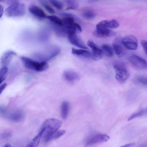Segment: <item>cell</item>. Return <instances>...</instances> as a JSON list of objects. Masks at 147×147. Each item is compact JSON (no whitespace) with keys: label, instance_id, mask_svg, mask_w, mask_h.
Masks as SVG:
<instances>
[{"label":"cell","instance_id":"cell-1","mask_svg":"<svg viewBox=\"0 0 147 147\" xmlns=\"http://www.w3.org/2000/svg\"><path fill=\"white\" fill-rule=\"evenodd\" d=\"M61 49L57 46H49L42 51L35 53L34 57L40 62H46L58 55L60 53Z\"/></svg>","mask_w":147,"mask_h":147},{"label":"cell","instance_id":"cell-2","mask_svg":"<svg viewBox=\"0 0 147 147\" xmlns=\"http://www.w3.org/2000/svg\"><path fill=\"white\" fill-rule=\"evenodd\" d=\"M62 124L60 120L55 118H49L43 123L41 128L45 129L43 138L46 137L59 130Z\"/></svg>","mask_w":147,"mask_h":147},{"label":"cell","instance_id":"cell-3","mask_svg":"<svg viewBox=\"0 0 147 147\" xmlns=\"http://www.w3.org/2000/svg\"><path fill=\"white\" fill-rule=\"evenodd\" d=\"M115 78L120 83H124L130 76V74L125 64L122 62H115L113 65Z\"/></svg>","mask_w":147,"mask_h":147},{"label":"cell","instance_id":"cell-4","mask_svg":"<svg viewBox=\"0 0 147 147\" xmlns=\"http://www.w3.org/2000/svg\"><path fill=\"white\" fill-rule=\"evenodd\" d=\"M20 58L25 67L29 69L41 71L46 70L49 67L46 62H39L25 56Z\"/></svg>","mask_w":147,"mask_h":147},{"label":"cell","instance_id":"cell-5","mask_svg":"<svg viewBox=\"0 0 147 147\" xmlns=\"http://www.w3.org/2000/svg\"><path fill=\"white\" fill-rule=\"evenodd\" d=\"M26 12L25 4L18 1L9 5L5 11L6 15L10 17L22 16L25 14Z\"/></svg>","mask_w":147,"mask_h":147},{"label":"cell","instance_id":"cell-6","mask_svg":"<svg viewBox=\"0 0 147 147\" xmlns=\"http://www.w3.org/2000/svg\"><path fill=\"white\" fill-rule=\"evenodd\" d=\"M130 63L136 67L141 69H147V61L144 58L135 55L128 57Z\"/></svg>","mask_w":147,"mask_h":147},{"label":"cell","instance_id":"cell-7","mask_svg":"<svg viewBox=\"0 0 147 147\" xmlns=\"http://www.w3.org/2000/svg\"><path fill=\"white\" fill-rule=\"evenodd\" d=\"M1 111L6 118L14 122H20L22 120L24 117V114L21 110H14L8 112L4 110H2Z\"/></svg>","mask_w":147,"mask_h":147},{"label":"cell","instance_id":"cell-8","mask_svg":"<svg viewBox=\"0 0 147 147\" xmlns=\"http://www.w3.org/2000/svg\"><path fill=\"white\" fill-rule=\"evenodd\" d=\"M87 45L92 49L91 58L97 61L102 59L103 53L101 49L90 40L88 41Z\"/></svg>","mask_w":147,"mask_h":147},{"label":"cell","instance_id":"cell-9","mask_svg":"<svg viewBox=\"0 0 147 147\" xmlns=\"http://www.w3.org/2000/svg\"><path fill=\"white\" fill-rule=\"evenodd\" d=\"M122 43L124 47L131 50H136L138 46V41L136 38L132 35L125 36L122 39Z\"/></svg>","mask_w":147,"mask_h":147},{"label":"cell","instance_id":"cell-10","mask_svg":"<svg viewBox=\"0 0 147 147\" xmlns=\"http://www.w3.org/2000/svg\"><path fill=\"white\" fill-rule=\"evenodd\" d=\"M109 139V137L106 134H96L92 136L88 140L86 145L88 146L93 145L99 143L106 142Z\"/></svg>","mask_w":147,"mask_h":147},{"label":"cell","instance_id":"cell-11","mask_svg":"<svg viewBox=\"0 0 147 147\" xmlns=\"http://www.w3.org/2000/svg\"><path fill=\"white\" fill-rule=\"evenodd\" d=\"M119 25L118 22L115 20H105L100 22L97 24L96 27V29L116 28L118 27Z\"/></svg>","mask_w":147,"mask_h":147},{"label":"cell","instance_id":"cell-12","mask_svg":"<svg viewBox=\"0 0 147 147\" xmlns=\"http://www.w3.org/2000/svg\"><path fill=\"white\" fill-rule=\"evenodd\" d=\"M67 35L68 40L71 44L79 48L84 49H88L87 47L76 34H70Z\"/></svg>","mask_w":147,"mask_h":147},{"label":"cell","instance_id":"cell-13","mask_svg":"<svg viewBox=\"0 0 147 147\" xmlns=\"http://www.w3.org/2000/svg\"><path fill=\"white\" fill-rule=\"evenodd\" d=\"M113 46L114 51L119 57H121L125 53V49L122 42L120 38H116L113 43Z\"/></svg>","mask_w":147,"mask_h":147},{"label":"cell","instance_id":"cell-14","mask_svg":"<svg viewBox=\"0 0 147 147\" xmlns=\"http://www.w3.org/2000/svg\"><path fill=\"white\" fill-rule=\"evenodd\" d=\"M28 9L31 14L38 18H47V16L44 11L41 8L37 5H31L29 6Z\"/></svg>","mask_w":147,"mask_h":147},{"label":"cell","instance_id":"cell-15","mask_svg":"<svg viewBox=\"0 0 147 147\" xmlns=\"http://www.w3.org/2000/svg\"><path fill=\"white\" fill-rule=\"evenodd\" d=\"M93 34L96 37L104 38L113 36L115 35V32L109 29H96L93 32Z\"/></svg>","mask_w":147,"mask_h":147},{"label":"cell","instance_id":"cell-16","mask_svg":"<svg viewBox=\"0 0 147 147\" xmlns=\"http://www.w3.org/2000/svg\"><path fill=\"white\" fill-rule=\"evenodd\" d=\"M16 52L11 50L5 51L3 55L1 58V63L3 67H7L10 63L13 57L16 55Z\"/></svg>","mask_w":147,"mask_h":147},{"label":"cell","instance_id":"cell-17","mask_svg":"<svg viewBox=\"0 0 147 147\" xmlns=\"http://www.w3.org/2000/svg\"><path fill=\"white\" fill-rule=\"evenodd\" d=\"M63 76L67 81L70 82H75L79 79V76L76 72L70 70L65 71L63 73Z\"/></svg>","mask_w":147,"mask_h":147},{"label":"cell","instance_id":"cell-18","mask_svg":"<svg viewBox=\"0 0 147 147\" xmlns=\"http://www.w3.org/2000/svg\"><path fill=\"white\" fill-rule=\"evenodd\" d=\"M44 132V129H40L37 135L33 138L25 147H37Z\"/></svg>","mask_w":147,"mask_h":147},{"label":"cell","instance_id":"cell-19","mask_svg":"<svg viewBox=\"0 0 147 147\" xmlns=\"http://www.w3.org/2000/svg\"><path fill=\"white\" fill-rule=\"evenodd\" d=\"M71 52L73 54L76 56L86 58L91 57V53L88 51L84 49L72 48Z\"/></svg>","mask_w":147,"mask_h":147},{"label":"cell","instance_id":"cell-20","mask_svg":"<svg viewBox=\"0 0 147 147\" xmlns=\"http://www.w3.org/2000/svg\"><path fill=\"white\" fill-rule=\"evenodd\" d=\"M54 31L57 36L63 37L67 35L66 29L64 26L57 25L51 23Z\"/></svg>","mask_w":147,"mask_h":147},{"label":"cell","instance_id":"cell-21","mask_svg":"<svg viewBox=\"0 0 147 147\" xmlns=\"http://www.w3.org/2000/svg\"><path fill=\"white\" fill-rule=\"evenodd\" d=\"M65 133V131L64 130H58L50 136L44 138V141L47 142L51 140L58 139L63 135Z\"/></svg>","mask_w":147,"mask_h":147},{"label":"cell","instance_id":"cell-22","mask_svg":"<svg viewBox=\"0 0 147 147\" xmlns=\"http://www.w3.org/2000/svg\"><path fill=\"white\" fill-rule=\"evenodd\" d=\"M69 108V102L65 101L62 102L61 105V115L63 119H66L68 115Z\"/></svg>","mask_w":147,"mask_h":147},{"label":"cell","instance_id":"cell-23","mask_svg":"<svg viewBox=\"0 0 147 147\" xmlns=\"http://www.w3.org/2000/svg\"><path fill=\"white\" fill-rule=\"evenodd\" d=\"M101 49L103 54L109 57H112L113 54V48L110 45L107 44H104L101 46Z\"/></svg>","mask_w":147,"mask_h":147},{"label":"cell","instance_id":"cell-24","mask_svg":"<svg viewBox=\"0 0 147 147\" xmlns=\"http://www.w3.org/2000/svg\"><path fill=\"white\" fill-rule=\"evenodd\" d=\"M47 18L49 20L51 24L59 25L63 26L62 19L55 15L47 16Z\"/></svg>","mask_w":147,"mask_h":147},{"label":"cell","instance_id":"cell-25","mask_svg":"<svg viewBox=\"0 0 147 147\" xmlns=\"http://www.w3.org/2000/svg\"><path fill=\"white\" fill-rule=\"evenodd\" d=\"M38 1L40 4L49 13L51 14H53L55 13L54 9L47 1L41 0H39Z\"/></svg>","mask_w":147,"mask_h":147},{"label":"cell","instance_id":"cell-26","mask_svg":"<svg viewBox=\"0 0 147 147\" xmlns=\"http://www.w3.org/2000/svg\"><path fill=\"white\" fill-rule=\"evenodd\" d=\"M67 7L66 9L75 10L77 9L78 7V3L77 1L73 0H65Z\"/></svg>","mask_w":147,"mask_h":147},{"label":"cell","instance_id":"cell-27","mask_svg":"<svg viewBox=\"0 0 147 147\" xmlns=\"http://www.w3.org/2000/svg\"><path fill=\"white\" fill-rule=\"evenodd\" d=\"M147 114V108L143 109L132 114L128 118L127 120L129 121L135 118L141 117Z\"/></svg>","mask_w":147,"mask_h":147},{"label":"cell","instance_id":"cell-28","mask_svg":"<svg viewBox=\"0 0 147 147\" xmlns=\"http://www.w3.org/2000/svg\"><path fill=\"white\" fill-rule=\"evenodd\" d=\"M8 73L7 67H2L0 70V83L1 84L5 79Z\"/></svg>","mask_w":147,"mask_h":147},{"label":"cell","instance_id":"cell-29","mask_svg":"<svg viewBox=\"0 0 147 147\" xmlns=\"http://www.w3.org/2000/svg\"><path fill=\"white\" fill-rule=\"evenodd\" d=\"M50 3L55 7L59 10L62 9L63 8V3L61 1L57 0H49Z\"/></svg>","mask_w":147,"mask_h":147},{"label":"cell","instance_id":"cell-30","mask_svg":"<svg viewBox=\"0 0 147 147\" xmlns=\"http://www.w3.org/2000/svg\"><path fill=\"white\" fill-rule=\"evenodd\" d=\"M82 16L88 20L93 19L95 16V13L90 10H87L84 11L82 14Z\"/></svg>","mask_w":147,"mask_h":147},{"label":"cell","instance_id":"cell-31","mask_svg":"<svg viewBox=\"0 0 147 147\" xmlns=\"http://www.w3.org/2000/svg\"><path fill=\"white\" fill-rule=\"evenodd\" d=\"M136 80L139 83L147 86V76L140 75L137 76Z\"/></svg>","mask_w":147,"mask_h":147},{"label":"cell","instance_id":"cell-32","mask_svg":"<svg viewBox=\"0 0 147 147\" xmlns=\"http://www.w3.org/2000/svg\"><path fill=\"white\" fill-rule=\"evenodd\" d=\"M135 145V144L134 143H128L120 147H132Z\"/></svg>","mask_w":147,"mask_h":147},{"label":"cell","instance_id":"cell-33","mask_svg":"<svg viewBox=\"0 0 147 147\" xmlns=\"http://www.w3.org/2000/svg\"><path fill=\"white\" fill-rule=\"evenodd\" d=\"M7 84L4 83L2 84L1 86L0 90V94L5 89L7 86Z\"/></svg>","mask_w":147,"mask_h":147},{"label":"cell","instance_id":"cell-34","mask_svg":"<svg viewBox=\"0 0 147 147\" xmlns=\"http://www.w3.org/2000/svg\"><path fill=\"white\" fill-rule=\"evenodd\" d=\"M11 136V133L9 132H7L3 133L2 135V136L3 138H6L9 137Z\"/></svg>","mask_w":147,"mask_h":147},{"label":"cell","instance_id":"cell-35","mask_svg":"<svg viewBox=\"0 0 147 147\" xmlns=\"http://www.w3.org/2000/svg\"><path fill=\"white\" fill-rule=\"evenodd\" d=\"M3 12V8L1 5H0V18H1L2 16Z\"/></svg>","mask_w":147,"mask_h":147},{"label":"cell","instance_id":"cell-36","mask_svg":"<svg viewBox=\"0 0 147 147\" xmlns=\"http://www.w3.org/2000/svg\"><path fill=\"white\" fill-rule=\"evenodd\" d=\"M3 147H11L10 144L9 143L5 144Z\"/></svg>","mask_w":147,"mask_h":147},{"label":"cell","instance_id":"cell-37","mask_svg":"<svg viewBox=\"0 0 147 147\" xmlns=\"http://www.w3.org/2000/svg\"><path fill=\"white\" fill-rule=\"evenodd\" d=\"M140 147H147V144H144L141 146Z\"/></svg>","mask_w":147,"mask_h":147},{"label":"cell","instance_id":"cell-38","mask_svg":"<svg viewBox=\"0 0 147 147\" xmlns=\"http://www.w3.org/2000/svg\"><path fill=\"white\" fill-rule=\"evenodd\" d=\"M145 53H146V54L147 55V50L146 51V52H145Z\"/></svg>","mask_w":147,"mask_h":147}]
</instances>
